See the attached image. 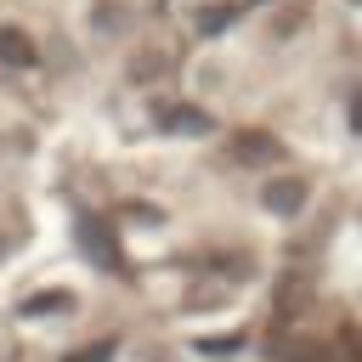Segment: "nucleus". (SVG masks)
Here are the masks:
<instances>
[{"label": "nucleus", "instance_id": "obj_1", "mask_svg": "<svg viewBox=\"0 0 362 362\" xmlns=\"http://www.w3.org/2000/svg\"><path fill=\"white\" fill-rule=\"evenodd\" d=\"M260 204H266L272 215H300V209H305V181H300V175H283V181H272V187L260 192Z\"/></svg>", "mask_w": 362, "mask_h": 362}, {"label": "nucleus", "instance_id": "obj_2", "mask_svg": "<svg viewBox=\"0 0 362 362\" xmlns=\"http://www.w3.org/2000/svg\"><path fill=\"white\" fill-rule=\"evenodd\" d=\"M283 147L272 141V136H260V130H243L238 141H232V158H243V164H272Z\"/></svg>", "mask_w": 362, "mask_h": 362}, {"label": "nucleus", "instance_id": "obj_3", "mask_svg": "<svg viewBox=\"0 0 362 362\" xmlns=\"http://www.w3.org/2000/svg\"><path fill=\"white\" fill-rule=\"evenodd\" d=\"M0 57H6V62H34V45H28L17 28H0Z\"/></svg>", "mask_w": 362, "mask_h": 362}, {"label": "nucleus", "instance_id": "obj_4", "mask_svg": "<svg viewBox=\"0 0 362 362\" xmlns=\"http://www.w3.org/2000/svg\"><path fill=\"white\" fill-rule=\"evenodd\" d=\"M226 23H232V6H204V11H198V28H204V34H221Z\"/></svg>", "mask_w": 362, "mask_h": 362}, {"label": "nucleus", "instance_id": "obj_5", "mask_svg": "<svg viewBox=\"0 0 362 362\" xmlns=\"http://www.w3.org/2000/svg\"><path fill=\"white\" fill-rule=\"evenodd\" d=\"M164 124H170V130H192V136H198V130H209V119H204V113H192V107H175Z\"/></svg>", "mask_w": 362, "mask_h": 362}, {"label": "nucleus", "instance_id": "obj_6", "mask_svg": "<svg viewBox=\"0 0 362 362\" xmlns=\"http://www.w3.org/2000/svg\"><path fill=\"white\" fill-rule=\"evenodd\" d=\"M345 119H351V130H356V136H362V85H356V90H351V107H345Z\"/></svg>", "mask_w": 362, "mask_h": 362}]
</instances>
